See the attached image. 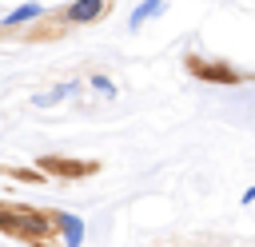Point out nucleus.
I'll list each match as a JSON object with an SVG mask.
<instances>
[{"mask_svg": "<svg viewBox=\"0 0 255 247\" xmlns=\"http://www.w3.org/2000/svg\"><path fill=\"white\" fill-rule=\"evenodd\" d=\"M104 12H108V0H72L60 16H64V24H72V28H84V24H96V20H104Z\"/></svg>", "mask_w": 255, "mask_h": 247, "instance_id": "obj_1", "label": "nucleus"}, {"mask_svg": "<svg viewBox=\"0 0 255 247\" xmlns=\"http://www.w3.org/2000/svg\"><path fill=\"white\" fill-rule=\"evenodd\" d=\"M40 16H44V4L24 0V4H16L12 12H4V16H0V28H4V32H12V28H24V24H36Z\"/></svg>", "mask_w": 255, "mask_h": 247, "instance_id": "obj_2", "label": "nucleus"}, {"mask_svg": "<svg viewBox=\"0 0 255 247\" xmlns=\"http://www.w3.org/2000/svg\"><path fill=\"white\" fill-rule=\"evenodd\" d=\"M56 227H60V235H64V247H80V243H84V219H80V215L60 211V215H56Z\"/></svg>", "mask_w": 255, "mask_h": 247, "instance_id": "obj_3", "label": "nucleus"}, {"mask_svg": "<svg viewBox=\"0 0 255 247\" xmlns=\"http://www.w3.org/2000/svg\"><path fill=\"white\" fill-rule=\"evenodd\" d=\"M167 8V0H139L135 8H131V16H128V32H139L147 20H155L159 12Z\"/></svg>", "mask_w": 255, "mask_h": 247, "instance_id": "obj_4", "label": "nucleus"}, {"mask_svg": "<svg viewBox=\"0 0 255 247\" xmlns=\"http://www.w3.org/2000/svg\"><path fill=\"white\" fill-rule=\"evenodd\" d=\"M76 92H80V80H64V84H56L52 92L32 96V104H36V108H52V104H60V100H68V96H76Z\"/></svg>", "mask_w": 255, "mask_h": 247, "instance_id": "obj_5", "label": "nucleus"}, {"mask_svg": "<svg viewBox=\"0 0 255 247\" xmlns=\"http://www.w3.org/2000/svg\"><path fill=\"white\" fill-rule=\"evenodd\" d=\"M88 88H92L96 96H104V100L120 96V88H116V84H112V76H104V72H92V76H88Z\"/></svg>", "mask_w": 255, "mask_h": 247, "instance_id": "obj_6", "label": "nucleus"}, {"mask_svg": "<svg viewBox=\"0 0 255 247\" xmlns=\"http://www.w3.org/2000/svg\"><path fill=\"white\" fill-rule=\"evenodd\" d=\"M239 203H243V207H247V203H255V187H247V191L239 195Z\"/></svg>", "mask_w": 255, "mask_h": 247, "instance_id": "obj_7", "label": "nucleus"}, {"mask_svg": "<svg viewBox=\"0 0 255 247\" xmlns=\"http://www.w3.org/2000/svg\"><path fill=\"white\" fill-rule=\"evenodd\" d=\"M0 227H12V215L8 211H0Z\"/></svg>", "mask_w": 255, "mask_h": 247, "instance_id": "obj_8", "label": "nucleus"}]
</instances>
